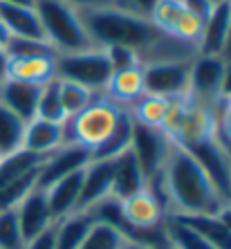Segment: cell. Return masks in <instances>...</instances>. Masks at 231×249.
<instances>
[{
    "label": "cell",
    "mask_w": 231,
    "mask_h": 249,
    "mask_svg": "<svg viewBox=\"0 0 231 249\" xmlns=\"http://www.w3.org/2000/svg\"><path fill=\"white\" fill-rule=\"evenodd\" d=\"M81 182H83V168L76 173H70L61 180L47 184L45 191L47 204L52 211L54 220H63L65 215L76 213V204H79V196H81Z\"/></svg>",
    "instance_id": "ac0fdd59"
},
{
    "label": "cell",
    "mask_w": 231,
    "mask_h": 249,
    "mask_svg": "<svg viewBox=\"0 0 231 249\" xmlns=\"http://www.w3.org/2000/svg\"><path fill=\"white\" fill-rule=\"evenodd\" d=\"M9 38H12V34L7 32V27L2 25V20H0V47H5L7 43H9Z\"/></svg>",
    "instance_id": "bcb514c9"
},
{
    "label": "cell",
    "mask_w": 231,
    "mask_h": 249,
    "mask_svg": "<svg viewBox=\"0 0 231 249\" xmlns=\"http://www.w3.org/2000/svg\"><path fill=\"white\" fill-rule=\"evenodd\" d=\"M133 130H135V119L128 112V108H124L115 128H112V133L106 137L104 144L92 151V160H115L117 155L126 153L130 148V144H133Z\"/></svg>",
    "instance_id": "cb8c5ba5"
},
{
    "label": "cell",
    "mask_w": 231,
    "mask_h": 249,
    "mask_svg": "<svg viewBox=\"0 0 231 249\" xmlns=\"http://www.w3.org/2000/svg\"><path fill=\"white\" fill-rule=\"evenodd\" d=\"M182 2H184V7L191 14H195V16L202 18V20H207L209 14H211V9L215 7L211 0H182Z\"/></svg>",
    "instance_id": "ab89813d"
},
{
    "label": "cell",
    "mask_w": 231,
    "mask_h": 249,
    "mask_svg": "<svg viewBox=\"0 0 231 249\" xmlns=\"http://www.w3.org/2000/svg\"><path fill=\"white\" fill-rule=\"evenodd\" d=\"M92 222L94 218L88 211H76V213L65 215L63 220L54 225V249H79Z\"/></svg>",
    "instance_id": "603a6c76"
},
{
    "label": "cell",
    "mask_w": 231,
    "mask_h": 249,
    "mask_svg": "<svg viewBox=\"0 0 231 249\" xmlns=\"http://www.w3.org/2000/svg\"><path fill=\"white\" fill-rule=\"evenodd\" d=\"M38 97H41V88L38 86L16 81V79L0 81V106H5L7 110L18 115L25 124L36 119Z\"/></svg>",
    "instance_id": "e0dca14e"
},
{
    "label": "cell",
    "mask_w": 231,
    "mask_h": 249,
    "mask_svg": "<svg viewBox=\"0 0 231 249\" xmlns=\"http://www.w3.org/2000/svg\"><path fill=\"white\" fill-rule=\"evenodd\" d=\"M0 5H18V7H34L36 0H0Z\"/></svg>",
    "instance_id": "f6af8a7d"
},
{
    "label": "cell",
    "mask_w": 231,
    "mask_h": 249,
    "mask_svg": "<svg viewBox=\"0 0 231 249\" xmlns=\"http://www.w3.org/2000/svg\"><path fill=\"white\" fill-rule=\"evenodd\" d=\"M222 58H231V34H229V43H227L225 52H222Z\"/></svg>",
    "instance_id": "c3c4849f"
},
{
    "label": "cell",
    "mask_w": 231,
    "mask_h": 249,
    "mask_svg": "<svg viewBox=\"0 0 231 249\" xmlns=\"http://www.w3.org/2000/svg\"><path fill=\"white\" fill-rule=\"evenodd\" d=\"M162 233H164V240H166V247L171 249H215L193 227H189L184 220L173 218V215L166 218V222L162 227Z\"/></svg>",
    "instance_id": "484cf974"
},
{
    "label": "cell",
    "mask_w": 231,
    "mask_h": 249,
    "mask_svg": "<svg viewBox=\"0 0 231 249\" xmlns=\"http://www.w3.org/2000/svg\"><path fill=\"white\" fill-rule=\"evenodd\" d=\"M68 5L76 9H86V7H99V5H112V0H65Z\"/></svg>",
    "instance_id": "b9f144b4"
},
{
    "label": "cell",
    "mask_w": 231,
    "mask_h": 249,
    "mask_svg": "<svg viewBox=\"0 0 231 249\" xmlns=\"http://www.w3.org/2000/svg\"><path fill=\"white\" fill-rule=\"evenodd\" d=\"M220 99H231V58H225V76L220 86Z\"/></svg>",
    "instance_id": "60d3db41"
},
{
    "label": "cell",
    "mask_w": 231,
    "mask_h": 249,
    "mask_svg": "<svg viewBox=\"0 0 231 249\" xmlns=\"http://www.w3.org/2000/svg\"><path fill=\"white\" fill-rule=\"evenodd\" d=\"M122 110V106L115 104L112 99H108L104 92L97 94L88 108H83L79 115L70 117L65 122V142L68 144H79L92 153L112 133Z\"/></svg>",
    "instance_id": "277c9868"
},
{
    "label": "cell",
    "mask_w": 231,
    "mask_h": 249,
    "mask_svg": "<svg viewBox=\"0 0 231 249\" xmlns=\"http://www.w3.org/2000/svg\"><path fill=\"white\" fill-rule=\"evenodd\" d=\"M166 110H168V99L157 97V94H148V92L128 108V112L133 115V119L137 124L150 126V128H160V130H162Z\"/></svg>",
    "instance_id": "83f0119b"
},
{
    "label": "cell",
    "mask_w": 231,
    "mask_h": 249,
    "mask_svg": "<svg viewBox=\"0 0 231 249\" xmlns=\"http://www.w3.org/2000/svg\"><path fill=\"white\" fill-rule=\"evenodd\" d=\"M220 215H222V220H225L227 225L231 227V207H229V204H227V207L222 209V211H220Z\"/></svg>",
    "instance_id": "7dc6e473"
},
{
    "label": "cell",
    "mask_w": 231,
    "mask_h": 249,
    "mask_svg": "<svg viewBox=\"0 0 231 249\" xmlns=\"http://www.w3.org/2000/svg\"><path fill=\"white\" fill-rule=\"evenodd\" d=\"M27 124L5 106H0V155L9 157L14 153L23 151V139Z\"/></svg>",
    "instance_id": "4316f807"
},
{
    "label": "cell",
    "mask_w": 231,
    "mask_h": 249,
    "mask_svg": "<svg viewBox=\"0 0 231 249\" xmlns=\"http://www.w3.org/2000/svg\"><path fill=\"white\" fill-rule=\"evenodd\" d=\"M0 162H2V155H0Z\"/></svg>",
    "instance_id": "f5cc1de1"
},
{
    "label": "cell",
    "mask_w": 231,
    "mask_h": 249,
    "mask_svg": "<svg viewBox=\"0 0 231 249\" xmlns=\"http://www.w3.org/2000/svg\"><path fill=\"white\" fill-rule=\"evenodd\" d=\"M229 207H231V196H229Z\"/></svg>",
    "instance_id": "816d5d0a"
},
{
    "label": "cell",
    "mask_w": 231,
    "mask_h": 249,
    "mask_svg": "<svg viewBox=\"0 0 231 249\" xmlns=\"http://www.w3.org/2000/svg\"><path fill=\"white\" fill-rule=\"evenodd\" d=\"M54 225L50 229H45V231H41L38 236L29 238L23 249H54Z\"/></svg>",
    "instance_id": "f35d334b"
},
{
    "label": "cell",
    "mask_w": 231,
    "mask_h": 249,
    "mask_svg": "<svg viewBox=\"0 0 231 249\" xmlns=\"http://www.w3.org/2000/svg\"><path fill=\"white\" fill-rule=\"evenodd\" d=\"M222 76H225V58L220 54H197L191 61L189 94L200 101L215 104L220 99Z\"/></svg>",
    "instance_id": "30bf717a"
},
{
    "label": "cell",
    "mask_w": 231,
    "mask_h": 249,
    "mask_svg": "<svg viewBox=\"0 0 231 249\" xmlns=\"http://www.w3.org/2000/svg\"><path fill=\"white\" fill-rule=\"evenodd\" d=\"M58 94H61V104H63L68 119L79 115L97 97V92H92V90H88V88L79 86L74 81H63V79H58Z\"/></svg>",
    "instance_id": "1f68e13d"
},
{
    "label": "cell",
    "mask_w": 231,
    "mask_h": 249,
    "mask_svg": "<svg viewBox=\"0 0 231 249\" xmlns=\"http://www.w3.org/2000/svg\"><path fill=\"white\" fill-rule=\"evenodd\" d=\"M193 227L200 236H204L215 249H231V227L222 220V215H173Z\"/></svg>",
    "instance_id": "d4e9b609"
},
{
    "label": "cell",
    "mask_w": 231,
    "mask_h": 249,
    "mask_svg": "<svg viewBox=\"0 0 231 249\" xmlns=\"http://www.w3.org/2000/svg\"><path fill=\"white\" fill-rule=\"evenodd\" d=\"M0 20L7 32L16 38H32V41H45L41 18L36 14V7H18V5H0Z\"/></svg>",
    "instance_id": "7402d4cb"
},
{
    "label": "cell",
    "mask_w": 231,
    "mask_h": 249,
    "mask_svg": "<svg viewBox=\"0 0 231 249\" xmlns=\"http://www.w3.org/2000/svg\"><path fill=\"white\" fill-rule=\"evenodd\" d=\"M104 50H106V54H108V63H110V68H112V72L142 65L135 50H128V47H104Z\"/></svg>",
    "instance_id": "8d00e7d4"
},
{
    "label": "cell",
    "mask_w": 231,
    "mask_h": 249,
    "mask_svg": "<svg viewBox=\"0 0 231 249\" xmlns=\"http://www.w3.org/2000/svg\"><path fill=\"white\" fill-rule=\"evenodd\" d=\"M215 104L200 101V99H193L189 94L184 119H182L179 133L173 142H178L182 146H189L200 142V139H207L211 135H215Z\"/></svg>",
    "instance_id": "7c38bea8"
},
{
    "label": "cell",
    "mask_w": 231,
    "mask_h": 249,
    "mask_svg": "<svg viewBox=\"0 0 231 249\" xmlns=\"http://www.w3.org/2000/svg\"><path fill=\"white\" fill-rule=\"evenodd\" d=\"M41 166V164H38ZM38 166L23 173L20 178L12 180L9 184H5L0 189V211H7V209H16L18 204L23 202L29 193L38 186Z\"/></svg>",
    "instance_id": "f1b7e54d"
},
{
    "label": "cell",
    "mask_w": 231,
    "mask_h": 249,
    "mask_svg": "<svg viewBox=\"0 0 231 249\" xmlns=\"http://www.w3.org/2000/svg\"><path fill=\"white\" fill-rule=\"evenodd\" d=\"M144 186H146V175L130 148L112 160V197L126 200L128 196L142 191Z\"/></svg>",
    "instance_id": "ffe728a7"
},
{
    "label": "cell",
    "mask_w": 231,
    "mask_h": 249,
    "mask_svg": "<svg viewBox=\"0 0 231 249\" xmlns=\"http://www.w3.org/2000/svg\"><path fill=\"white\" fill-rule=\"evenodd\" d=\"M112 68L104 47H90L83 52L56 54V79L74 81L79 86L101 94L108 86Z\"/></svg>",
    "instance_id": "5b68a950"
},
{
    "label": "cell",
    "mask_w": 231,
    "mask_h": 249,
    "mask_svg": "<svg viewBox=\"0 0 231 249\" xmlns=\"http://www.w3.org/2000/svg\"><path fill=\"white\" fill-rule=\"evenodd\" d=\"M148 18L164 34L175 36L193 47L200 45L204 20L197 18L195 14H191L182 0H157Z\"/></svg>",
    "instance_id": "8992f818"
},
{
    "label": "cell",
    "mask_w": 231,
    "mask_h": 249,
    "mask_svg": "<svg viewBox=\"0 0 231 249\" xmlns=\"http://www.w3.org/2000/svg\"><path fill=\"white\" fill-rule=\"evenodd\" d=\"M36 117L45 119V122H56V124H65L68 115L63 110L61 104V94H58V79L45 83L41 88V97H38V106H36Z\"/></svg>",
    "instance_id": "4dcf8cb0"
},
{
    "label": "cell",
    "mask_w": 231,
    "mask_h": 249,
    "mask_svg": "<svg viewBox=\"0 0 231 249\" xmlns=\"http://www.w3.org/2000/svg\"><path fill=\"white\" fill-rule=\"evenodd\" d=\"M126 240H130V238H126L112 225L94 220L79 249H122L126 245Z\"/></svg>",
    "instance_id": "f546056e"
},
{
    "label": "cell",
    "mask_w": 231,
    "mask_h": 249,
    "mask_svg": "<svg viewBox=\"0 0 231 249\" xmlns=\"http://www.w3.org/2000/svg\"><path fill=\"white\" fill-rule=\"evenodd\" d=\"M146 186L162 200L168 215H218L227 207L197 160L173 139L162 171Z\"/></svg>",
    "instance_id": "6da1fadb"
},
{
    "label": "cell",
    "mask_w": 231,
    "mask_h": 249,
    "mask_svg": "<svg viewBox=\"0 0 231 249\" xmlns=\"http://www.w3.org/2000/svg\"><path fill=\"white\" fill-rule=\"evenodd\" d=\"M215 135L231 153V99H218L215 104Z\"/></svg>",
    "instance_id": "d590c367"
},
{
    "label": "cell",
    "mask_w": 231,
    "mask_h": 249,
    "mask_svg": "<svg viewBox=\"0 0 231 249\" xmlns=\"http://www.w3.org/2000/svg\"><path fill=\"white\" fill-rule=\"evenodd\" d=\"M7 79H16L23 83L43 88L56 79V56H25L9 58Z\"/></svg>",
    "instance_id": "44dd1931"
},
{
    "label": "cell",
    "mask_w": 231,
    "mask_h": 249,
    "mask_svg": "<svg viewBox=\"0 0 231 249\" xmlns=\"http://www.w3.org/2000/svg\"><path fill=\"white\" fill-rule=\"evenodd\" d=\"M104 94L108 99H112L115 104H119L122 108H130L137 99H142L146 94L144 65H135V68L112 72Z\"/></svg>",
    "instance_id": "d6986e66"
},
{
    "label": "cell",
    "mask_w": 231,
    "mask_h": 249,
    "mask_svg": "<svg viewBox=\"0 0 231 249\" xmlns=\"http://www.w3.org/2000/svg\"><path fill=\"white\" fill-rule=\"evenodd\" d=\"M34 7L41 18L45 41L54 47L56 54L83 52L94 47L76 7L68 5L65 0H36Z\"/></svg>",
    "instance_id": "3957f363"
},
{
    "label": "cell",
    "mask_w": 231,
    "mask_h": 249,
    "mask_svg": "<svg viewBox=\"0 0 231 249\" xmlns=\"http://www.w3.org/2000/svg\"><path fill=\"white\" fill-rule=\"evenodd\" d=\"M43 160H45V157L32 155V153H27V151H18L9 157H2V162H0V189L5 184H9L12 180H16V178H20L23 173L36 168Z\"/></svg>",
    "instance_id": "d6a6232c"
},
{
    "label": "cell",
    "mask_w": 231,
    "mask_h": 249,
    "mask_svg": "<svg viewBox=\"0 0 231 249\" xmlns=\"http://www.w3.org/2000/svg\"><path fill=\"white\" fill-rule=\"evenodd\" d=\"M211 2H213V5H218V2H225V0H211Z\"/></svg>",
    "instance_id": "681fc988"
},
{
    "label": "cell",
    "mask_w": 231,
    "mask_h": 249,
    "mask_svg": "<svg viewBox=\"0 0 231 249\" xmlns=\"http://www.w3.org/2000/svg\"><path fill=\"white\" fill-rule=\"evenodd\" d=\"M168 148H171V137L164 130L142 126V124L135 122L130 151L137 157L139 166H142V171L146 175V182L153 180L162 171L164 162H166V155H168Z\"/></svg>",
    "instance_id": "9c48e42d"
},
{
    "label": "cell",
    "mask_w": 231,
    "mask_h": 249,
    "mask_svg": "<svg viewBox=\"0 0 231 249\" xmlns=\"http://www.w3.org/2000/svg\"><path fill=\"white\" fill-rule=\"evenodd\" d=\"M9 58H25V56H56L54 47L47 41H32V38H16L12 36L5 45Z\"/></svg>",
    "instance_id": "e575fe53"
},
{
    "label": "cell",
    "mask_w": 231,
    "mask_h": 249,
    "mask_svg": "<svg viewBox=\"0 0 231 249\" xmlns=\"http://www.w3.org/2000/svg\"><path fill=\"white\" fill-rule=\"evenodd\" d=\"M92 160V153L79 144H63L58 151L50 153L38 166V186L45 189L47 184L61 180L70 173H76L88 166Z\"/></svg>",
    "instance_id": "8fae6325"
},
{
    "label": "cell",
    "mask_w": 231,
    "mask_h": 249,
    "mask_svg": "<svg viewBox=\"0 0 231 249\" xmlns=\"http://www.w3.org/2000/svg\"><path fill=\"white\" fill-rule=\"evenodd\" d=\"M186 151L197 160V164L204 168V173L211 178L218 193L229 204L231 196V153L218 139V135H211L207 139H200L195 144L184 146Z\"/></svg>",
    "instance_id": "52a82bcc"
},
{
    "label": "cell",
    "mask_w": 231,
    "mask_h": 249,
    "mask_svg": "<svg viewBox=\"0 0 231 249\" xmlns=\"http://www.w3.org/2000/svg\"><path fill=\"white\" fill-rule=\"evenodd\" d=\"M162 249H171V247H166V245H164V247H162Z\"/></svg>",
    "instance_id": "f907efd6"
},
{
    "label": "cell",
    "mask_w": 231,
    "mask_h": 249,
    "mask_svg": "<svg viewBox=\"0 0 231 249\" xmlns=\"http://www.w3.org/2000/svg\"><path fill=\"white\" fill-rule=\"evenodd\" d=\"M157 0H112L115 7H122V9H128V12H135L139 16H150L153 7H155Z\"/></svg>",
    "instance_id": "74e56055"
},
{
    "label": "cell",
    "mask_w": 231,
    "mask_h": 249,
    "mask_svg": "<svg viewBox=\"0 0 231 249\" xmlns=\"http://www.w3.org/2000/svg\"><path fill=\"white\" fill-rule=\"evenodd\" d=\"M79 16L94 47L135 50L142 65L155 50L157 43L164 38V32H160L150 23V18L115 5L86 7V9H79Z\"/></svg>",
    "instance_id": "7a4b0ae2"
},
{
    "label": "cell",
    "mask_w": 231,
    "mask_h": 249,
    "mask_svg": "<svg viewBox=\"0 0 231 249\" xmlns=\"http://www.w3.org/2000/svg\"><path fill=\"white\" fill-rule=\"evenodd\" d=\"M16 215H18V222H20V229H23L25 243H27L29 238H34L41 231L50 229V227L56 222L54 220V215H52V211H50L45 191H43L41 186H36L34 191L18 204Z\"/></svg>",
    "instance_id": "5bb4252c"
},
{
    "label": "cell",
    "mask_w": 231,
    "mask_h": 249,
    "mask_svg": "<svg viewBox=\"0 0 231 249\" xmlns=\"http://www.w3.org/2000/svg\"><path fill=\"white\" fill-rule=\"evenodd\" d=\"M231 34V0L218 2L204 20L202 38L197 45V54H220L225 52Z\"/></svg>",
    "instance_id": "2e32d148"
},
{
    "label": "cell",
    "mask_w": 231,
    "mask_h": 249,
    "mask_svg": "<svg viewBox=\"0 0 231 249\" xmlns=\"http://www.w3.org/2000/svg\"><path fill=\"white\" fill-rule=\"evenodd\" d=\"M25 236L18 222L16 209L0 211V249H23Z\"/></svg>",
    "instance_id": "836d02e7"
},
{
    "label": "cell",
    "mask_w": 231,
    "mask_h": 249,
    "mask_svg": "<svg viewBox=\"0 0 231 249\" xmlns=\"http://www.w3.org/2000/svg\"><path fill=\"white\" fill-rule=\"evenodd\" d=\"M63 144H68L65 142V124L45 122V119H38V117L27 122L23 151L38 157H47L50 153L58 151Z\"/></svg>",
    "instance_id": "9a60e30c"
},
{
    "label": "cell",
    "mask_w": 231,
    "mask_h": 249,
    "mask_svg": "<svg viewBox=\"0 0 231 249\" xmlns=\"http://www.w3.org/2000/svg\"><path fill=\"white\" fill-rule=\"evenodd\" d=\"M110 196H112V160H90L83 168L81 196H79L76 211H90Z\"/></svg>",
    "instance_id": "4fadbf2b"
},
{
    "label": "cell",
    "mask_w": 231,
    "mask_h": 249,
    "mask_svg": "<svg viewBox=\"0 0 231 249\" xmlns=\"http://www.w3.org/2000/svg\"><path fill=\"white\" fill-rule=\"evenodd\" d=\"M122 249H160V247H155V245H150V243H144V240H126V245H124Z\"/></svg>",
    "instance_id": "7bdbcfd3"
},
{
    "label": "cell",
    "mask_w": 231,
    "mask_h": 249,
    "mask_svg": "<svg viewBox=\"0 0 231 249\" xmlns=\"http://www.w3.org/2000/svg\"><path fill=\"white\" fill-rule=\"evenodd\" d=\"M191 61H164L144 65V86L148 94L157 97H182L189 94Z\"/></svg>",
    "instance_id": "ba28073f"
},
{
    "label": "cell",
    "mask_w": 231,
    "mask_h": 249,
    "mask_svg": "<svg viewBox=\"0 0 231 249\" xmlns=\"http://www.w3.org/2000/svg\"><path fill=\"white\" fill-rule=\"evenodd\" d=\"M7 65H9V56H7L5 47H0V81L7 79Z\"/></svg>",
    "instance_id": "ee69618b"
}]
</instances>
